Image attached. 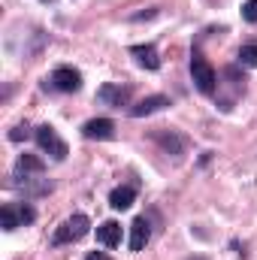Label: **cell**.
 Returning <instances> with one entry per match:
<instances>
[{"mask_svg":"<svg viewBox=\"0 0 257 260\" xmlns=\"http://www.w3.org/2000/svg\"><path fill=\"white\" fill-rule=\"evenodd\" d=\"M191 79H194V85H197L203 94H215L218 76H215L212 64H209V61H206L200 52H194V58H191Z\"/></svg>","mask_w":257,"mask_h":260,"instance_id":"cell-1","label":"cell"},{"mask_svg":"<svg viewBox=\"0 0 257 260\" xmlns=\"http://www.w3.org/2000/svg\"><path fill=\"white\" fill-rule=\"evenodd\" d=\"M91 230V221H88V215H73V218H67L64 224L55 230V245H67V242H76V239H82L85 233Z\"/></svg>","mask_w":257,"mask_h":260,"instance_id":"cell-2","label":"cell"},{"mask_svg":"<svg viewBox=\"0 0 257 260\" xmlns=\"http://www.w3.org/2000/svg\"><path fill=\"white\" fill-rule=\"evenodd\" d=\"M37 142H40V148H43V151H49L55 160H64V157H67V142L55 133V127H49V124L37 127Z\"/></svg>","mask_w":257,"mask_h":260,"instance_id":"cell-3","label":"cell"},{"mask_svg":"<svg viewBox=\"0 0 257 260\" xmlns=\"http://www.w3.org/2000/svg\"><path fill=\"white\" fill-rule=\"evenodd\" d=\"M12 188H15V191H21L24 197H46V194H52V182L27 179V173H21V170H15V176H12Z\"/></svg>","mask_w":257,"mask_h":260,"instance_id":"cell-4","label":"cell"},{"mask_svg":"<svg viewBox=\"0 0 257 260\" xmlns=\"http://www.w3.org/2000/svg\"><path fill=\"white\" fill-rule=\"evenodd\" d=\"M52 85H55L58 91L73 94V91H79V88H82V73H79V70H73V67H58V70L52 73Z\"/></svg>","mask_w":257,"mask_h":260,"instance_id":"cell-5","label":"cell"},{"mask_svg":"<svg viewBox=\"0 0 257 260\" xmlns=\"http://www.w3.org/2000/svg\"><path fill=\"white\" fill-rule=\"evenodd\" d=\"M164 106H170V97H164V94H154V97H145V100H139V103L130 109V115H133V118H145V115H151V112H160Z\"/></svg>","mask_w":257,"mask_h":260,"instance_id":"cell-6","label":"cell"},{"mask_svg":"<svg viewBox=\"0 0 257 260\" xmlns=\"http://www.w3.org/2000/svg\"><path fill=\"white\" fill-rule=\"evenodd\" d=\"M100 100L121 109V106H127V100H130V88L127 85H103L100 88Z\"/></svg>","mask_w":257,"mask_h":260,"instance_id":"cell-7","label":"cell"},{"mask_svg":"<svg viewBox=\"0 0 257 260\" xmlns=\"http://www.w3.org/2000/svg\"><path fill=\"white\" fill-rule=\"evenodd\" d=\"M151 139H154L164 151H170V154H182V151H185V139H182L179 133H173V130H170V133H167V130H154Z\"/></svg>","mask_w":257,"mask_h":260,"instance_id":"cell-8","label":"cell"},{"mask_svg":"<svg viewBox=\"0 0 257 260\" xmlns=\"http://www.w3.org/2000/svg\"><path fill=\"white\" fill-rule=\"evenodd\" d=\"M97 242L106 245V248L121 245V224H118V221H103V224L97 227Z\"/></svg>","mask_w":257,"mask_h":260,"instance_id":"cell-9","label":"cell"},{"mask_svg":"<svg viewBox=\"0 0 257 260\" xmlns=\"http://www.w3.org/2000/svg\"><path fill=\"white\" fill-rule=\"evenodd\" d=\"M148 239H151V227H148V221H145V218H136V221L130 224V251H142Z\"/></svg>","mask_w":257,"mask_h":260,"instance_id":"cell-10","label":"cell"},{"mask_svg":"<svg viewBox=\"0 0 257 260\" xmlns=\"http://www.w3.org/2000/svg\"><path fill=\"white\" fill-rule=\"evenodd\" d=\"M82 133H85L88 139H109V136L115 133V124H112L109 118H91V121L82 127Z\"/></svg>","mask_w":257,"mask_h":260,"instance_id":"cell-11","label":"cell"},{"mask_svg":"<svg viewBox=\"0 0 257 260\" xmlns=\"http://www.w3.org/2000/svg\"><path fill=\"white\" fill-rule=\"evenodd\" d=\"M130 55L139 61V67H145V70H157L160 67V58H157V49L154 46H133Z\"/></svg>","mask_w":257,"mask_h":260,"instance_id":"cell-12","label":"cell"},{"mask_svg":"<svg viewBox=\"0 0 257 260\" xmlns=\"http://www.w3.org/2000/svg\"><path fill=\"white\" fill-rule=\"evenodd\" d=\"M109 206L118 209V212L130 209V206H133V188H115V191L109 194Z\"/></svg>","mask_w":257,"mask_h":260,"instance_id":"cell-13","label":"cell"},{"mask_svg":"<svg viewBox=\"0 0 257 260\" xmlns=\"http://www.w3.org/2000/svg\"><path fill=\"white\" fill-rule=\"evenodd\" d=\"M0 221H3V230H9V233L24 224V221H21V212H18L15 206H3V209H0Z\"/></svg>","mask_w":257,"mask_h":260,"instance_id":"cell-14","label":"cell"},{"mask_svg":"<svg viewBox=\"0 0 257 260\" xmlns=\"http://www.w3.org/2000/svg\"><path fill=\"white\" fill-rule=\"evenodd\" d=\"M15 170H21V173H43V170H46V164H43L37 154H21V157H18V164H15Z\"/></svg>","mask_w":257,"mask_h":260,"instance_id":"cell-15","label":"cell"},{"mask_svg":"<svg viewBox=\"0 0 257 260\" xmlns=\"http://www.w3.org/2000/svg\"><path fill=\"white\" fill-rule=\"evenodd\" d=\"M239 64L242 67H257V43H248L239 49Z\"/></svg>","mask_w":257,"mask_h":260,"instance_id":"cell-16","label":"cell"},{"mask_svg":"<svg viewBox=\"0 0 257 260\" xmlns=\"http://www.w3.org/2000/svg\"><path fill=\"white\" fill-rule=\"evenodd\" d=\"M242 18L248 24H257V0H245L242 3Z\"/></svg>","mask_w":257,"mask_h":260,"instance_id":"cell-17","label":"cell"},{"mask_svg":"<svg viewBox=\"0 0 257 260\" xmlns=\"http://www.w3.org/2000/svg\"><path fill=\"white\" fill-rule=\"evenodd\" d=\"M18 212H21V221H24V224H30V221L37 218V212H34L30 206H18Z\"/></svg>","mask_w":257,"mask_h":260,"instance_id":"cell-18","label":"cell"},{"mask_svg":"<svg viewBox=\"0 0 257 260\" xmlns=\"http://www.w3.org/2000/svg\"><path fill=\"white\" fill-rule=\"evenodd\" d=\"M24 136H27V127H15L12 133H9V139H12V142H18V139H24Z\"/></svg>","mask_w":257,"mask_h":260,"instance_id":"cell-19","label":"cell"},{"mask_svg":"<svg viewBox=\"0 0 257 260\" xmlns=\"http://www.w3.org/2000/svg\"><path fill=\"white\" fill-rule=\"evenodd\" d=\"M88 260H112V257H109V254H103V251H91Z\"/></svg>","mask_w":257,"mask_h":260,"instance_id":"cell-20","label":"cell"}]
</instances>
